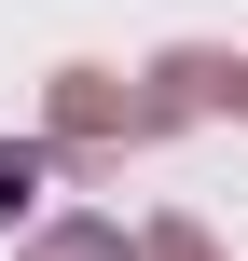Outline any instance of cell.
<instances>
[{"mask_svg":"<svg viewBox=\"0 0 248 261\" xmlns=\"http://www.w3.org/2000/svg\"><path fill=\"white\" fill-rule=\"evenodd\" d=\"M152 124H166V110L124 96L110 69H69V83H55V138H69V151H97V138H152Z\"/></svg>","mask_w":248,"mask_h":261,"instance_id":"obj_1","label":"cell"},{"mask_svg":"<svg viewBox=\"0 0 248 261\" xmlns=\"http://www.w3.org/2000/svg\"><path fill=\"white\" fill-rule=\"evenodd\" d=\"M28 261H138V248H124L110 220H55V234H41V248H28Z\"/></svg>","mask_w":248,"mask_h":261,"instance_id":"obj_2","label":"cell"},{"mask_svg":"<svg viewBox=\"0 0 248 261\" xmlns=\"http://www.w3.org/2000/svg\"><path fill=\"white\" fill-rule=\"evenodd\" d=\"M28 193H41V151H28V138H0V220H14Z\"/></svg>","mask_w":248,"mask_h":261,"instance_id":"obj_3","label":"cell"},{"mask_svg":"<svg viewBox=\"0 0 248 261\" xmlns=\"http://www.w3.org/2000/svg\"><path fill=\"white\" fill-rule=\"evenodd\" d=\"M138 261H221V248H207L193 220H152V248H138Z\"/></svg>","mask_w":248,"mask_h":261,"instance_id":"obj_4","label":"cell"},{"mask_svg":"<svg viewBox=\"0 0 248 261\" xmlns=\"http://www.w3.org/2000/svg\"><path fill=\"white\" fill-rule=\"evenodd\" d=\"M221 110H248V55H235V96H221Z\"/></svg>","mask_w":248,"mask_h":261,"instance_id":"obj_5","label":"cell"}]
</instances>
